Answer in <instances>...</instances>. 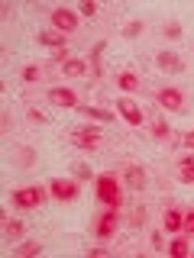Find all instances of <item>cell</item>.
<instances>
[{
  "label": "cell",
  "instance_id": "cell-1",
  "mask_svg": "<svg viewBox=\"0 0 194 258\" xmlns=\"http://www.w3.org/2000/svg\"><path fill=\"white\" fill-rule=\"evenodd\" d=\"M48 200V190L45 187H39V184H29V187H16L10 194V204L16 210H39Z\"/></svg>",
  "mask_w": 194,
  "mask_h": 258
},
{
  "label": "cell",
  "instance_id": "cell-2",
  "mask_svg": "<svg viewBox=\"0 0 194 258\" xmlns=\"http://www.w3.org/2000/svg\"><path fill=\"white\" fill-rule=\"evenodd\" d=\"M97 200L104 207H123V187L113 174H97Z\"/></svg>",
  "mask_w": 194,
  "mask_h": 258
},
{
  "label": "cell",
  "instance_id": "cell-3",
  "mask_svg": "<svg viewBox=\"0 0 194 258\" xmlns=\"http://www.w3.org/2000/svg\"><path fill=\"white\" fill-rule=\"evenodd\" d=\"M117 220H120V207H104L101 213L94 216V223H91V232L101 242H107L113 232H117Z\"/></svg>",
  "mask_w": 194,
  "mask_h": 258
},
{
  "label": "cell",
  "instance_id": "cell-4",
  "mask_svg": "<svg viewBox=\"0 0 194 258\" xmlns=\"http://www.w3.org/2000/svg\"><path fill=\"white\" fill-rule=\"evenodd\" d=\"M71 145H75V149H84V152L101 149V129H91V126H75V129H71Z\"/></svg>",
  "mask_w": 194,
  "mask_h": 258
},
{
  "label": "cell",
  "instance_id": "cell-5",
  "mask_svg": "<svg viewBox=\"0 0 194 258\" xmlns=\"http://www.w3.org/2000/svg\"><path fill=\"white\" fill-rule=\"evenodd\" d=\"M48 194H52L59 204H68V200L78 197V181H71V177H52V184H48Z\"/></svg>",
  "mask_w": 194,
  "mask_h": 258
},
{
  "label": "cell",
  "instance_id": "cell-6",
  "mask_svg": "<svg viewBox=\"0 0 194 258\" xmlns=\"http://www.w3.org/2000/svg\"><path fill=\"white\" fill-rule=\"evenodd\" d=\"M52 26L55 32H62V36H68V32L78 29V16L68 10V7H59V10H52Z\"/></svg>",
  "mask_w": 194,
  "mask_h": 258
},
{
  "label": "cell",
  "instance_id": "cell-7",
  "mask_svg": "<svg viewBox=\"0 0 194 258\" xmlns=\"http://www.w3.org/2000/svg\"><path fill=\"white\" fill-rule=\"evenodd\" d=\"M48 100L55 103V107H65V110H78V94L71 91V87H48Z\"/></svg>",
  "mask_w": 194,
  "mask_h": 258
},
{
  "label": "cell",
  "instance_id": "cell-8",
  "mask_svg": "<svg viewBox=\"0 0 194 258\" xmlns=\"http://www.w3.org/2000/svg\"><path fill=\"white\" fill-rule=\"evenodd\" d=\"M117 110H120V116H123L129 126H139L142 123V107L133 100V97H120V100H117Z\"/></svg>",
  "mask_w": 194,
  "mask_h": 258
},
{
  "label": "cell",
  "instance_id": "cell-9",
  "mask_svg": "<svg viewBox=\"0 0 194 258\" xmlns=\"http://www.w3.org/2000/svg\"><path fill=\"white\" fill-rule=\"evenodd\" d=\"M156 64L162 71H172V75H181L184 71V58L178 52H156Z\"/></svg>",
  "mask_w": 194,
  "mask_h": 258
},
{
  "label": "cell",
  "instance_id": "cell-10",
  "mask_svg": "<svg viewBox=\"0 0 194 258\" xmlns=\"http://www.w3.org/2000/svg\"><path fill=\"white\" fill-rule=\"evenodd\" d=\"M120 181H123L129 190H142L146 187V171H142L139 165H126L123 174H120Z\"/></svg>",
  "mask_w": 194,
  "mask_h": 258
},
{
  "label": "cell",
  "instance_id": "cell-11",
  "mask_svg": "<svg viewBox=\"0 0 194 258\" xmlns=\"http://www.w3.org/2000/svg\"><path fill=\"white\" fill-rule=\"evenodd\" d=\"M181 103H184V94L178 91V87H162V91H159V107H165V110H181Z\"/></svg>",
  "mask_w": 194,
  "mask_h": 258
},
{
  "label": "cell",
  "instance_id": "cell-12",
  "mask_svg": "<svg viewBox=\"0 0 194 258\" xmlns=\"http://www.w3.org/2000/svg\"><path fill=\"white\" fill-rule=\"evenodd\" d=\"M175 174L181 184H194V155H181L175 165Z\"/></svg>",
  "mask_w": 194,
  "mask_h": 258
},
{
  "label": "cell",
  "instance_id": "cell-13",
  "mask_svg": "<svg viewBox=\"0 0 194 258\" xmlns=\"http://www.w3.org/2000/svg\"><path fill=\"white\" fill-rule=\"evenodd\" d=\"M62 71H65V78H87L91 75V64L81 61V58H68L62 64Z\"/></svg>",
  "mask_w": 194,
  "mask_h": 258
},
{
  "label": "cell",
  "instance_id": "cell-14",
  "mask_svg": "<svg viewBox=\"0 0 194 258\" xmlns=\"http://www.w3.org/2000/svg\"><path fill=\"white\" fill-rule=\"evenodd\" d=\"M26 236V223L23 220H4V239L7 242H20Z\"/></svg>",
  "mask_w": 194,
  "mask_h": 258
},
{
  "label": "cell",
  "instance_id": "cell-15",
  "mask_svg": "<svg viewBox=\"0 0 194 258\" xmlns=\"http://www.w3.org/2000/svg\"><path fill=\"white\" fill-rule=\"evenodd\" d=\"M78 113H81V116H87V119H94V123H110V119H113V113H110V110L87 107V103H78Z\"/></svg>",
  "mask_w": 194,
  "mask_h": 258
},
{
  "label": "cell",
  "instance_id": "cell-16",
  "mask_svg": "<svg viewBox=\"0 0 194 258\" xmlns=\"http://www.w3.org/2000/svg\"><path fill=\"white\" fill-rule=\"evenodd\" d=\"M39 45H48V48L59 52V48H65V36L55 32V29H42V32H39Z\"/></svg>",
  "mask_w": 194,
  "mask_h": 258
},
{
  "label": "cell",
  "instance_id": "cell-17",
  "mask_svg": "<svg viewBox=\"0 0 194 258\" xmlns=\"http://www.w3.org/2000/svg\"><path fill=\"white\" fill-rule=\"evenodd\" d=\"M181 220H184V213H178V210H165L162 226H165V232H181Z\"/></svg>",
  "mask_w": 194,
  "mask_h": 258
},
{
  "label": "cell",
  "instance_id": "cell-18",
  "mask_svg": "<svg viewBox=\"0 0 194 258\" xmlns=\"http://www.w3.org/2000/svg\"><path fill=\"white\" fill-rule=\"evenodd\" d=\"M168 255L172 258H188V236H184V232L168 242Z\"/></svg>",
  "mask_w": 194,
  "mask_h": 258
},
{
  "label": "cell",
  "instance_id": "cell-19",
  "mask_svg": "<svg viewBox=\"0 0 194 258\" xmlns=\"http://www.w3.org/2000/svg\"><path fill=\"white\" fill-rule=\"evenodd\" d=\"M104 48H107V42H94V48H91V75L94 78H101V55H104Z\"/></svg>",
  "mask_w": 194,
  "mask_h": 258
},
{
  "label": "cell",
  "instance_id": "cell-20",
  "mask_svg": "<svg viewBox=\"0 0 194 258\" xmlns=\"http://www.w3.org/2000/svg\"><path fill=\"white\" fill-rule=\"evenodd\" d=\"M42 252V242H23V245L13 248V258H29V255H39Z\"/></svg>",
  "mask_w": 194,
  "mask_h": 258
},
{
  "label": "cell",
  "instance_id": "cell-21",
  "mask_svg": "<svg viewBox=\"0 0 194 258\" xmlns=\"http://www.w3.org/2000/svg\"><path fill=\"white\" fill-rule=\"evenodd\" d=\"M117 84L123 87V91H139V78H136L133 71H120V75H117Z\"/></svg>",
  "mask_w": 194,
  "mask_h": 258
},
{
  "label": "cell",
  "instance_id": "cell-22",
  "mask_svg": "<svg viewBox=\"0 0 194 258\" xmlns=\"http://www.w3.org/2000/svg\"><path fill=\"white\" fill-rule=\"evenodd\" d=\"M16 165H20V168H32V165H36V152H32L29 145H23V149L16 152Z\"/></svg>",
  "mask_w": 194,
  "mask_h": 258
},
{
  "label": "cell",
  "instance_id": "cell-23",
  "mask_svg": "<svg viewBox=\"0 0 194 258\" xmlns=\"http://www.w3.org/2000/svg\"><path fill=\"white\" fill-rule=\"evenodd\" d=\"M152 136H156V139H168V136H172V126H168L162 116H156L152 119Z\"/></svg>",
  "mask_w": 194,
  "mask_h": 258
},
{
  "label": "cell",
  "instance_id": "cell-24",
  "mask_svg": "<svg viewBox=\"0 0 194 258\" xmlns=\"http://www.w3.org/2000/svg\"><path fill=\"white\" fill-rule=\"evenodd\" d=\"M142 29H146V23H142V20H129L126 26H123V39H136V36H142Z\"/></svg>",
  "mask_w": 194,
  "mask_h": 258
},
{
  "label": "cell",
  "instance_id": "cell-25",
  "mask_svg": "<svg viewBox=\"0 0 194 258\" xmlns=\"http://www.w3.org/2000/svg\"><path fill=\"white\" fill-rule=\"evenodd\" d=\"M20 78L26 81V84H36V81L42 78V71H39V64H26V68L20 71Z\"/></svg>",
  "mask_w": 194,
  "mask_h": 258
},
{
  "label": "cell",
  "instance_id": "cell-26",
  "mask_svg": "<svg viewBox=\"0 0 194 258\" xmlns=\"http://www.w3.org/2000/svg\"><path fill=\"white\" fill-rule=\"evenodd\" d=\"M71 174L81 177V181H91V168H87L84 161H75V165H71Z\"/></svg>",
  "mask_w": 194,
  "mask_h": 258
},
{
  "label": "cell",
  "instance_id": "cell-27",
  "mask_svg": "<svg viewBox=\"0 0 194 258\" xmlns=\"http://www.w3.org/2000/svg\"><path fill=\"white\" fill-rule=\"evenodd\" d=\"M181 232L188 239H194V210H188V213H184V220H181Z\"/></svg>",
  "mask_w": 194,
  "mask_h": 258
},
{
  "label": "cell",
  "instance_id": "cell-28",
  "mask_svg": "<svg viewBox=\"0 0 194 258\" xmlns=\"http://www.w3.org/2000/svg\"><path fill=\"white\" fill-rule=\"evenodd\" d=\"M26 116L32 119V123H48V116H45L39 107H26Z\"/></svg>",
  "mask_w": 194,
  "mask_h": 258
},
{
  "label": "cell",
  "instance_id": "cell-29",
  "mask_svg": "<svg viewBox=\"0 0 194 258\" xmlns=\"http://www.w3.org/2000/svg\"><path fill=\"white\" fill-rule=\"evenodd\" d=\"M181 32H184V29H181V23H175V20H172V23L165 26V39H181Z\"/></svg>",
  "mask_w": 194,
  "mask_h": 258
},
{
  "label": "cell",
  "instance_id": "cell-30",
  "mask_svg": "<svg viewBox=\"0 0 194 258\" xmlns=\"http://www.w3.org/2000/svg\"><path fill=\"white\" fill-rule=\"evenodd\" d=\"M78 10L84 13V16H97V4H94V0H84V4H81Z\"/></svg>",
  "mask_w": 194,
  "mask_h": 258
},
{
  "label": "cell",
  "instance_id": "cell-31",
  "mask_svg": "<svg viewBox=\"0 0 194 258\" xmlns=\"http://www.w3.org/2000/svg\"><path fill=\"white\" fill-rule=\"evenodd\" d=\"M142 220H146V210H142V207H136V210H133V216H129V226H139Z\"/></svg>",
  "mask_w": 194,
  "mask_h": 258
},
{
  "label": "cell",
  "instance_id": "cell-32",
  "mask_svg": "<svg viewBox=\"0 0 194 258\" xmlns=\"http://www.w3.org/2000/svg\"><path fill=\"white\" fill-rule=\"evenodd\" d=\"M152 248H156V252H165V239H162V232H152Z\"/></svg>",
  "mask_w": 194,
  "mask_h": 258
},
{
  "label": "cell",
  "instance_id": "cell-33",
  "mask_svg": "<svg viewBox=\"0 0 194 258\" xmlns=\"http://www.w3.org/2000/svg\"><path fill=\"white\" fill-rule=\"evenodd\" d=\"M178 142L188 145V149H194V129H191V133H181V136H178Z\"/></svg>",
  "mask_w": 194,
  "mask_h": 258
},
{
  "label": "cell",
  "instance_id": "cell-34",
  "mask_svg": "<svg viewBox=\"0 0 194 258\" xmlns=\"http://www.w3.org/2000/svg\"><path fill=\"white\" fill-rule=\"evenodd\" d=\"M0 126H4V133H10V126H13V123H10V113H7V110H4V116H0Z\"/></svg>",
  "mask_w": 194,
  "mask_h": 258
}]
</instances>
